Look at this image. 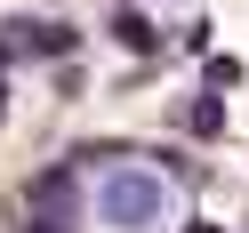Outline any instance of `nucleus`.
Here are the masks:
<instances>
[{
    "instance_id": "f257e3e1",
    "label": "nucleus",
    "mask_w": 249,
    "mask_h": 233,
    "mask_svg": "<svg viewBox=\"0 0 249 233\" xmlns=\"http://www.w3.org/2000/svg\"><path fill=\"white\" fill-rule=\"evenodd\" d=\"M89 217L105 233H169L177 225V177L145 169V161H113L89 185Z\"/></svg>"
},
{
    "instance_id": "f03ea898",
    "label": "nucleus",
    "mask_w": 249,
    "mask_h": 233,
    "mask_svg": "<svg viewBox=\"0 0 249 233\" xmlns=\"http://www.w3.org/2000/svg\"><path fill=\"white\" fill-rule=\"evenodd\" d=\"M8 33H17L8 49H24V56H65L72 49V24H33L24 17V24H8Z\"/></svg>"
},
{
    "instance_id": "7ed1b4c3",
    "label": "nucleus",
    "mask_w": 249,
    "mask_h": 233,
    "mask_svg": "<svg viewBox=\"0 0 249 233\" xmlns=\"http://www.w3.org/2000/svg\"><path fill=\"white\" fill-rule=\"evenodd\" d=\"M113 40H121V49H137V56H153V49H161L153 17H137V8H121V17H113Z\"/></svg>"
},
{
    "instance_id": "20e7f679",
    "label": "nucleus",
    "mask_w": 249,
    "mask_h": 233,
    "mask_svg": "<svg viewBox=\"0 0 249 233\" xmlns=\"http://www.w3.org/2000/svg\"><path fill=\"white\" fill-rule=\"evenodd\" d=\"M185 129H193V137H225V105H217V97H193V105H185Z\"/></svg>"
},
{
    "instance_id": "39448f33",
    "label": "nucleus",
    "mask_w": 249,
    "mask_h": 233,
    "mask_svg": "<svg viewBox=\"0 0 249 233\" xmlns=\"http://www.w3.org/2000/svg\"><path fill=\"white\" fill-rule=\"evenodd\" d=\"M0 121H8V89H0Z\"/></svg>"
}]
</instances>
